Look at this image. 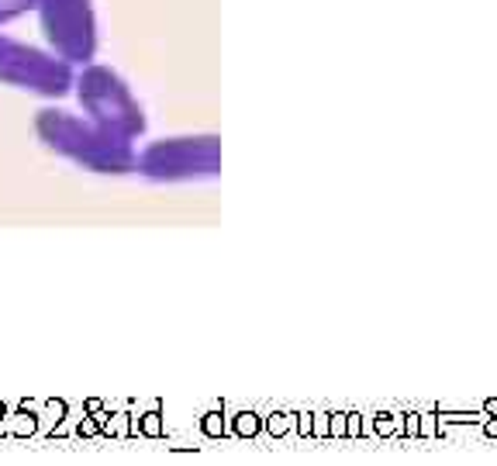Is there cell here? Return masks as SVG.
Wrapping results in <instances>:
<instances>
[{
    "instance_id": "obj_1",
    "label": "cell",
    "mask_w": 497,
    "mask_h": 466,
    "mask_svg": "<svg viewBox=\"0 0 497 466\" xmlns=\"http://www.w3.org/2000/svg\"><path fill=\"white\" fill-rule=\"evenodd\" d=\"M35 139L46 145L48 153L69 159L73 166L97 176H132L139 145L111 135L108 128L90 122L83 111L59 108L56 101H48L46 108L35 111L31 118Z\"/></svg>"
},
{
    "instance_id": "obj_2",
    "label": "cell",
    "mask_w": 497,
    "mask_h": 466,
    "mask_svg": "<svg viewBox=\"0 0 497 466\" xmlns=\"http://www.w3.org/2000/svg\"><path fill=\"white\" fill-rule=\"evenodd\" d=\"M73 97H77L79 111L100 128H108L111 135L135 142V145L145 139V132H149L145 108L118 69L97 59L79 66L77 77H73Z\"/></svg>"
},
{
    "instance_id": "obj_3",
    "label": "cell",
    "mask_w": 497,
    "mask_h": 466,
    "mask_svg": "<svg viewBox=\"0 0 497 466\" xmlns=\"http://www.w3.org/2000/svg\"><path fill=\"white\" fill-rule=\"evenodd\" d=\"M135 173L149 184H197L221 176V135H170L139 149Z\"/></svg>"
},
{
    "instance_id": "obj_4",
    "label": "cell",
    "mask_w": 497,
    "mask_h": 466,
    "mask_svg": "<svg viewBox=\"0 0 497 466\" xmlns=\"http://www.w3.org/2000/svg\"><path fill=\"white\" fill-rule=\"evenodd\" d=\"M77 66L59 59L52 48L21 42L0 31V87L31 93L42 101H62L73 93Z\"/></svg>"
},
{
    "instance_id": "obj_5",
    "label": "cell",
    "mask_w": 497,
    "mask_h": 466,
    "mask_svg": "<svg viewBox=\"0 0 497 466\" xmlns=\"http://www.w3.org/2000/svg\"><path fill=\"white\" fill-rule=\"evenodd\" d=\"M38 31L46 48H52L69 66H87L97 59L100 48V28L93 0H38Z\"/></svg>"
},
{
    "instance_id": "obj_6",
    "label": "cell",
    "mask_w": 497,
    "mask_h": 466,
    "mask_svg": "<svg viewBox=\"0 0 497 466\" xmlns=\"http://www.w3.org/2000/svg\"><path fill=\"white\" fill-rule=\"evenodd\" d=\"M35 7H38V0H0V28L17 21V17L35 15Z\"/></svg>"
},
{
    "instance_id": "obj_7",
    "label": "cell",
    "mask_w": 497,
    "mask_h": 466,
    "mask_svg": "<svg viewBox=\"0 0 497 466\" xmlns=\"http://www.w3.org/2000/svg\"><path fill=\"white\" fill-rule=\"evenodd\" d=\"M483 432L491 435V439H497V415L491 421H487V425H483Z\"/></svg>"
},
{
    "instance_id": "obj_8",
    "label": "cell",
    "mask_w": 497,
    "mask_h": 466,
    "mask_svg": "<svg viewBox=\"0 0 497 466\" xmlns=\"http://www.w3.org/2000/svg\"><path fill=\"white\" fill-rule=\"evenodd\" d=\"M483 411H487V415H497V401H487L483 404Z\"/></svg>"
}]
</instances>
